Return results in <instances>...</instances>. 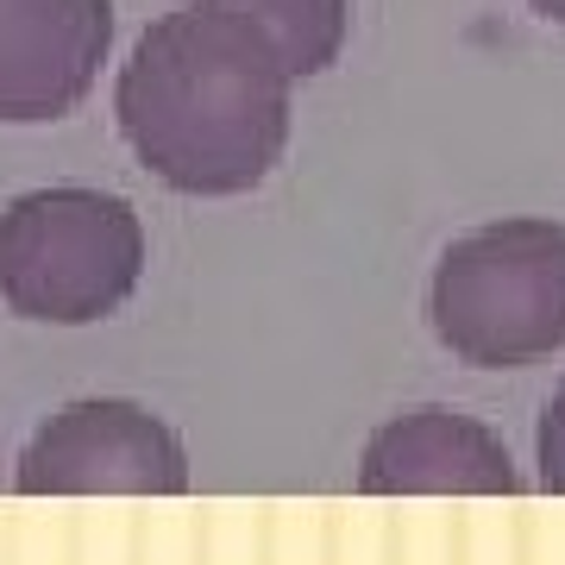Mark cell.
Returning a JSON list of instances; mask_svg holds the SVG:
<instances>
[{"label":"cell","instance_id":"cell-1","mask_svg":"<svg viewBox=\"0 0 565 565\" xmlns=\"http://www.w3.org/2000/svg\"><path fill=\"white\" fill-rule=\"evenodd\" d=\"M289 88L277 44L221 0L151 20L120 63L114 114L132 158L182 195H245L289 145Z\"/></svg>","mask_w":565,"mask_h":565},{"label":"cell","instance_id":"cell-2","mask_svg":"<svg viewBox=\"0 0 565 565\" xmlns=\"http://www.w3.org/2000/svg\"><path fill=\"white\" fill-rule=\"evenodd\" d=\"M427 321L478 371L553 359L565 345V226L515 214L452 239L427 282Z\"/></svg>","mask_w":565,"mask_h":565},{"label":"cell","instance_id":"cell-3","mask_svg":"<svg viewBox=\"0 0 565 565\" xmlns=\"http://www.w3.org/2000/svg\"><path fill=\"white\" fill-rule=\"evenodd\" d=\"M145 226L107 189H32L0 207V302L44 327H88L139 289Z\"/></svg>","mask_w":565,"mask_h":565},{"label":"cell","instance_id":"cell-4","mask_svg":"<svg viewBox=\"0 0 565 565\" xmlns=\"http://www.w3.org/2000/svg\"><path fill=\"white\" fill-rule=\"evenodd\" d=\"M13 484L25 497H182L189 452L177 427L126 396H88L57 408L25 440Z\"/></svg>","mask_w":565,"mask_h":565},{"label":"cell","instance_id":"cell-5","mask_svg":"<svg viewBox=\"0 0 565 565\" xmlns=\"http://www.w3.org/2000/svg\"><path fill=\"white\" fill-rule=\"evenodd\" d=\"M114 44V0H0V120L39 126L88 102Z\"/></svg>","mask_w":565,"mask_h":565},{"label":"cell","instance_id":"cell-6","mask_svg":"<svg viewBox=\"0 0 565 565\" xmlns=\"http://www.w3.org/2000/svg\"><path fill=\"white\" fill-rule=\"evenodd\" d=\"M364 497H515L522 471L497 427L446 403L390 415L359 452Z\"/></svg>","mask_w":565,"mask_h":565},{"label":"cell","instance_id":"cell-7","mask_svg":"<svg viewBox=\"0 0 565 565\" xmlns=\"http://www.w3.org/2000/svg\"><path fill=\"white\" fill-rule=\"evenodd\" d=\"M239 20H252L277 44L289 76H321L333 70L352 32V0H221Z\"/></svg>","mask_w":565,"mask_h":565},{"label":"cell","instance_id":"cell-8","mask_svg":"<svg viewBox=\"0 0 565 565\" xmlns=\"http://www.w3.org/2000/svg\"><path fill=\"white\" fill-rule=\"evenodd\" d=\"M534 465H541V490L565 497V377H559V390H553L546 408H541V427H534Z\"/></svg>","mask_w":565,"mask_h":565},{"label":"cell","instance_id":"cell-9","mask_svg":"<svg viewBox=\"0 0 565 565\" xmlns=\"http://www.w3.org/2000/svg\"><path fill=\"white\" fill-rule=\"evenodd\" d=\"M527 7H534V13H541V20L565 25V0H527Z\"/></svg>","mask_w":565,"mask_h":565}]
</instances>
